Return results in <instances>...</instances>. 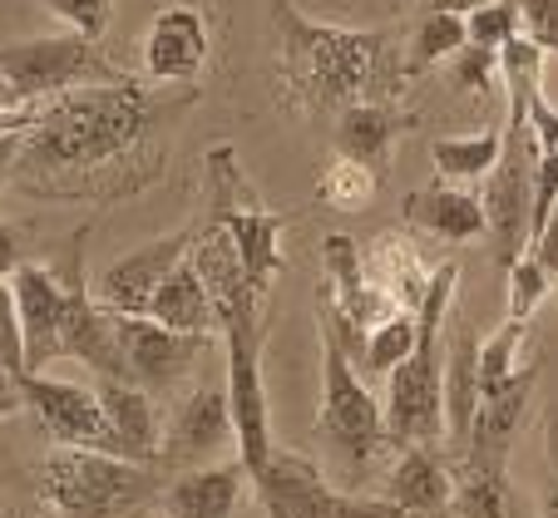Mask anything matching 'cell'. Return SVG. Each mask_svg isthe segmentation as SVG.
I'll use <instances>...</instances> for the list:
<instances>
[{
    "mask_svg": "<svg viewBox=\"0 0 558 518\" xmlns=\"http://www.w3.org/2000/svg\"><path fill=\"white\" fill-rule=\"evenodd\" d=\"M193 104V89L183 99H163V89H144L138 79L70 89L60 99H45L35 109V124L25 128L15 173L21 188L45 198H124L158 178L163 148L158 128L173 124Z\"/></svg>",
    "mask_w": 558,
    "mask_h": 518,
    "instance_id": "6da1fadb",
    "label": "cell"
},
{
    "mask_svg": "<svg viewBox=\"0 0 558 518\" xmlns=\"http://www.w3.org/2000/svg\"><path fill=\"white\" fill-rule=\"evenodd\" d=\"M277 30V74L296 114L316 119L331 109L361 104L386 74L390 30H347V25L312 21L292 0H267Z\"/></svg>",
    "mask_w": 558,
    "mask_h": 518,
    "instance_id": "7a4b0ae2",
    "label": "cell"
},
{
    "mask_svg": "<svg viewBox=\"0 0 558 518\" xmlns=\"http://www.w3.org/2000/svg\"><path fill=\"white\" fill-rule=\"evenodd\" d=\"M454 282H460V267L454 262H440L430 272V286H425L421 307H415V350L386 375V405H380V415H386V444L415 449V444H435L445 434L440 331H445V317H450Z\"/></svg>",
    "mask_w": 558,
    "mask_h": 518,
    "instance_id": "3957f363",
    "label": "cell"
},
{
    "mask_svg": "<svg viewBox=\"0 0 558 518\" xmlns=\"http://www.w3.org/2000/svg\"><path fill=\"white\" fill-rule=\"evenodd\" d=\"M40 494L60 518H134L158 498V469L54 444L40 465Z\"/></svg>",
    "mask_w": 558,
    "mask_h": 518,
    "instance_id": "277c9868",
    "label": "cell"
},
{
    "mask_svg": "<svg viewBox=\"0 0 558 518\" xmlns=\"http://www.w3.org/2000/svg\"><path fill=\"white\" fill-rule=\"evenodd\" d=\"M316 440L327 444L347 474H361L371 459L386 449V415L380 400L366 391L347 350L322 331V415H316Z\"/></svg>",
    "mask_w": 558,
    "mask_h": 518,
    "instance_id": "5b68a950",
    "label": "cell"
},
{
    "mask_svg": "<svg viewBox=\"0 0 558 518\" xmlns=\"http://www.w3.org/2000/svg\"><path fill=\"white\" fill-rule=\"evenodd\" d=\"M499 134H505V144H499V163L485 178L480 208H485V233L489 247H495V262L509 272L529 252V208H534V163H538V138L514 95H509V124Z\"/></svg>",
    "mask_w": 558,
    "mask_h": 518,
    "instance_id": "8992f818",
    "label": "cell"
},
{
    "mask_svg": "<svg viewBox=\"0 0 558 518\" xmlns=\"http://www.w3.org/2000/svg\"><path fill=\"white\" fill-rule=\"evenodd\" d=\"M0 74H5L15 104H45V99H60V95H70V89L114 85L119 79V74L99 60L95 40L70 35V30L0 45Z\"/></svg>",
    "mask_w": 558,
    "mask_h": 518,
    "instance_id": "52a82bcc",
    "label": "cell"
},
{
    "mask_svg": "<svg viewBox=\"0 0 558 518\" xmlns=\"http://www.w3.org/2000/svg\"><path fill=\"white\" fill-rule=\"evenodd\" d=\"M253 494L267 508V518H401L386 498L341 494L312 459L272 449L267 465L253 474Z\"/></svg>",
    "mask_w": 558,
    "mask_h": 518,
    "instance_id": "ba28073f",
    "label": "cell"
},
{
    "mask_svg": "<svg viewBox=\"0 0 558 518\" xmlns=\"http://www.w3.org/2000/svg\"><path fill=\"white\" fill-rule=\"evenodd\" d=\"M114 341L124 356V381L138 385L144 395H169L173 385L193 375L213 336H183V331L158 326L148 317H114Z\"/></svg>",
    "mask_w": 558,
    "mask_h": 518,
    "instance_id": "9c48e42d",
    "label": "cell"
},
{
    "mask_svg": "<svg viewBox=\"0 0 558 518\" xmlns=\"http://www.w3.org/2000/svg\"><path fill=\"white\" fill-rule=\"evenodd\" d=\"M144 74L154 79V85H198L203 64H208V21H203L198 5H189V0H173V5H163V11L148 21L144 30Z\"/></svg>",
    "mask_w": 558,
    "mask_h": 518,
    "instance_id": "30bf717a",
    "label": "cell"
},
{
    "mask_svg": "<svg viewBox=\"0 0 558 518\" xmlns=\"http://www.w3.org/2000/svg\"><path fill=\"white\" fill-rule=\"evenodd\" d=\"M25 410L40 415L45 434L54 444H74V449H105V415H99V395L80 381H54L45 370H25L15 375Z\"/></svg>",
    "mask_w": 558,
    "mask_h": 518,
    "instance_id": "8fae6325",
    "label": "cell"
},
{
    "mask_svg": "<svg viewBox=\"0 0 558 518\" xmlns=\"http://www.w3.org/2000/svg\"><path fill=\"white\" fill-rule=\"evenodd\" d=\"M232 444V410H228V391L222 385H198L189 400L173 410L169 430L158 440V459L154 469H203V459L222 455Z\"/></svg>",
    "mask_w": 558,
    "mask_h": 518,
    "instance_id": "7c38bea8",
    "label": "cell"
},
{
    "mask_svg": "<svg viewBox=\"0 0 558 518\" xmlns=\"http://www.w3.org/2000/svg\"><path fill=\"white\" fill-rule=\"evenodd\" d=\"M534 385H538V360H529L524 370H514L505 385L480 395L474 405V420L464 430V440L454 444L460 459H474V465H505L514 455V434L529 415V400H534Z\"/></svg>",
    "mask_w": 558,
    "mask_h": 518,
    "instance_id": "4fadbf2b",
    "label": "cell"
},
{
    "mask_svg": "<svg viewBox=\"0 0 558 518\" xmlns=\"http://www.w3.org/2000/svg\"><path fill=\"white\" fill-rule=\"evenodd\" d=\"M189 243H193V227H183V233H169V237H158V243H144V247H134L129 257L109 262L105 276L95 282V301L105 311H114V317H144L148 296L158 292V282H163L183 257H189Z\"/></svg>",
    "mask_w": 558,
    "mask_h": 518,
    "instance_id": "5bb4252c",
    "label": "cell"
},
{
    "mask_svg": "<svg viewBox=\"0 0 558 518\" xmlns=\"http://www.w3.org/2000/svg\"><path fill=\"white\" fill-rule=\"evenodd\" d=\"M15 292V317H21V341H25V370H45L60 360V317L70 286L40 262H21L11 276Z\"/></svg>",
    "mask_w": 558,
    "mask_h": 518,
    "instance_id": "9a60e30c",
    "label": "cell"
},
{
    "mask_svg": "<svg viewBox=\"0 0 558 518\" xmlns=\"http://www.w3.org/2000/svg\"><path fill=\"white\" fill-rule=\"evenodd\" d=\"M322 267H327V292H322V296H327L331 311H337L347 326H356L361 336H366L371 326H380L386 317L405 311V307H396L380 286H371L356 243H351L347 233H331L327 243H322Z\"/></svg>",
    "mask_w": 558,
    "mask_h": 518,
    "instance_id": "2e32d148",
    "label": "cell"
},
{
    "mask_svg": "<svg viewBox=\"0 0 558 518\" xmlns=\"http://www.w3.org/2000/svg\"><path fill=\"white\" fill-rule=\"evenodd\" d=\"M95 395H99V415H105V455L154 469L158 459L154 395H144L129 381H99Z\"/></svg>",
    "mask_w": 558,
    "mask_h": 518,
    "instance_id": "e0dca14e",
    "label": "cell"
},
{
    "mask_svg": "<svg viewBox=\"0 0 558 518\" xmlns=\"http://www.w3.org/2000/svg\"><path fill=\"white\" fill-rule=\"evenodd\" d=\"M60 356L99 370V381H124V356H119V341H114V317L95 301V292H85V282L70 286V296H64Z\"/></svg>",
    "mask_w": 558,
    "mask_h": 518,
    "instance_id": "ac0fdd59",
    "label": "cell"
},
{
    "mask_svg": "<svg viewBox=\"0 0 558 518\" xmlns=\"http://www.w3.org/2000/svg\"><path fill=\"white\" fill-rule=\"evenodd\" d=\"M247 489H253V474H247L243 459H232V465H208L179 474L158 494V504H163L169 518H232L243 508Z\"/></svg>",
    "mask_w": 558,
    "mask_h": 518,
    "instance_id": "d6986e66",
    "label": "cell"
},
{
    "mask_svg": "<svg viewBox=\"0 0 558 518\" xmlns=\"http://www.w3.org/2000/svg\"><path fill=\"white\" fill-rule=\"evenodd\" d=\"M450 494H454L450 459L435 455L430 444L405 449L401 465L390 469V484H386V504L401 518H440L445 508H450Z\"/></svg>",
    "mask_w": 558,
    "mask_h": 518,
    "instance_id": "ffe728a7",
    "label": "cell"
},
{
    "mask_svg": "<svg viewBox=\"0 0 558 518\" xmlns=\"http://www.w3.org/2000/svg\"><path fill=\"white\" fill-rule=\"evenodd\" d=\"M405 222L440 243H470L485 233V208H480V193L460 188V183H430L405 198Z\"/></svg>",
    "mask_w": 558,
    "mask_h": 518,
    "instance_id": "44dd1931",
    "label": "cell"
},
{
    "mask_svg": "<svg viewBox=\"0 0 558 518\" xmlns=\"http://www.w3.org/2000/svg\"><path fill=\"white\" fill-rule=\"evenodd\" d=\"M405 119L396 114L380 99H361V104H347L337 114V153L351 163H366L371 173H386L390 148L401 138Z\"/></svg>",
    "mask_w": 558,
    "mask_h": 518,
    "instance_id": "7402d4cb",
    "label": "cell"
},
{
    "mask_svg": "<svg viewBox=\"0 0 558 518\" xmlns=\"http://www.w3.org/2000/svg\"><path fill=\"white\" fill-rule=\"evenodd\" d=\"M440 375H445V440L454 449L474 420V405H480V336H474L470 321H460L450 331Z\"/></svg>",
    "mask_w": 558,
    "mask_h": 518,
    "instance_id": "603a6c76",
    "label": "cell"
},
{
    "mask_svg": "<svg viewBox=\"0 0 558 518\" xmlns=\"http://www.w3.org/2000/svg\"><path fill=\"white\" fill-rule=\"evenodd\" d=\"M144 317L158 321V326H169V331H183V336H213V331H218L208 286H203V276L193 272L189 257H183V262L158 282V292L148 296Z\"/></svg>",
    "mask_w": 558,
    "mask_h": 518,
    "instance_id": "cb8c5ba5",
    "label": "cell"
},
{
    "mask_svg": "<svg viewBox=\"0 0 558 518\" xmlns=\"http://www.w3.org/2000/svg\"><path fill=\"white\" fill-rule=\"evenodd\" d=\"M361 267H366L371 286H380V292L405 311L421 307L425 286H430V267L421 262V252H415L401 233H380L376 243H371V252L361 257Z\"/></svg>",
    "mask_w": 558,
    "mask_h": 518,
    "instance_id": "d4e9b609",
    "label": "cell"
},
{
    "mask_svg": "<svg viewBox=\"0 0 558 518\" xmlns=\"http://www.w3.org/2000/svg\"><path fill=\"white\" fill-rule=\"evenodd\" d=\"M499 144H505V134H499V128L435 138V148H430L435 173H440L445 183H480V178H489V169L499 163Z\"/></svg>",
    "mask_w": 558,
    "mask_h": 518,
    "instance_id": "484cf974",
    "label": "cell"
},
{
    "mask_svg": "<svg viewBox=\"0 0 558 518\" xmlns=\"http://www.w3.org/2000/svg\"><path fill=\"white\" fill-rule=\"evenodd\" d=\"M460 50H464V21L460 15L425 11V21L415 25V35H411V54H405L401 74L405 79H415V74H425L430 64L450 60V54H460Z\"/></svg>",
    "mask_w": 558,
    "mask_h": 518,
    "instance_id": "4316f807",
    "label": "cell"
},
{
    "mask_svg": "<svg viewBox=\"0 0 558 518\" xmlns=\"http://www.w3.org/2000/svg\"><path fill=\"white\" fill-rule=\"evenodd\" d=\"M524 346H529V321H505L495 336H480V395L505 385L514 370H524Z\"/></svg>",
    "mask_w": 558,
    "mask_h": 518,
    "instance_id": "83f0119b",
    "label": "cell"
},
{
    "mask_svg": "<svg viewBox=\"0 0 558 518\" xmlns=\"http://www.w3.org/2000/svg\"><path fill=\"white\" fill-rule=\"evenodd\" d=\"M411 350H415V311H396V317H386L380 326L366 331L361 366H366L371 375H390Z\"/></svg>",
    "mask_w": 558,
    "mask_h": 518,
    "instance_id": "f1b7e54d",
    "label": "cell"
},
{
    "mask_svg": "<svg viewBox=\"0 0 558 518\" xmlns=\"http://www.w3.org/2000/svg\"><path fill=\"white\" fill-rule=\"evenodd\" d=\"M376 188H380V173H371L366 163H351V159L337 153L331 169L322 173V183H316V198L331 202V208H341V212H356L376 198Z\"/></svg>",
    "mask_w": 558,
    "mask_h": 518,
    "instance_id": "f546056e",
    "label": "cell"
},
{
    "mask_svg": "<svg viewBox=\"0 0 558 518\" xmlns=\"http://www.w3.org/2000/svg\"><path fill=\"white\" fill-rule=\"evenodd\" d=\"M514 35H519L514 0H489V5L464 15V45H474V50H505Z\"/></svg>",
    "mask_w": 558,
    "mask_h": 518,
    "instance_id": "4dcf8cb0",
    "label": "cell"
},
{
    "mask_svg": "<svg viewBox=\"0 0 558 518\" xmlns=\"http://www.w3.org/2000/svg\"><path fill=\"white\" fill-rule=\"evenodd\" d=\"M548 286H554V276H548L529 252L519 257V262L509 267V321H529V317H534V307L548 296Z\"/></svg>",
    "mask_w": 558,
    "mask_h": 518,
    "instance_id": "1f68e13d",
    "label": "cell"
},
{
    "mask_svg": "<svg viewBox=\"0 0 558 518\" xmlns=\"http://www.w3.org/2000/svg\"><path fill=\"white\" fill-rule=\"evenodd\" d=\"M54 21H64L70 35H85V40H99L109 30V15H114V0H40Z\"/></svg>",
    "mask_w": 558,
    "mask_h": 518,
    "instance_id": "d6a6232c",
    "label": "cell"
},
{
    "mask_svg": "<svg viewBox=\"0 0 558 518\" xmlns=\"http://www.w3.org/2000/svg\"><path fill=\"white\" fill-rule=\"evenodd\" d=\"M0 375H25V341L21 317H15V292L11 282H0Z\"/></svg>",
    "mask_w": 558,
    "mask_h": 518,
    "instance_id": "836d02e7",
    "label": "cell"
},
{
    "mask_svg": "<svg viewBox=\"0 0 558 518\" xmlns=\"http://www.w3.org/2000/svg\"><path fill=\"white\" fill-rule=\"evenodd\" d=\"M519 5V35L524 40H534L538 50L558 54V0H514Z\"/></svg>",
    "mask_w": 558,
    "mask_h": 518,
    "instance_id": "e575fe53",
    "label": "cell"
},
{
    "mask_svg": "<svg viewBox=\"0 0 558 518\" xmlns=\"http://www.w3.org/2000/svg\"><path fill=\"white\" fill-rule=\"evenodd\" d=\"M454 79L489 99L499 89V50H474V45H464V50L454 54Z\"/></svg>",
    "mask_w": 558,
    "mask_h": 518,
    "instance_id": "d590c367",
    "label": "cell"
},
{
    "mask_svg": "<svg viewBox=\"0 0 558 518\" xmlns=\"http://www.w3.org/2000/svg\"><path fill=\"white\" fill-rule=\"evenodd\" d=\"M554 202H558V148H554V153H538V163H534V208H529V243H534L538 227L548 222Z\"/></svg>",
    "mask_w": 558,
    "mask_h": 518,
    "instance_id": "8d00e7d4",
    "label": "cell"
},
{
    "mask_svg": "<svg viewBox=\"0 0 558 518\" xmlns=\"http://www.w3.org/2000/svg\"><path fill=\"white\" fill-rule=\"evenodd\" d=\"M544 459L548 474L544 489H538V518H558V410L544 415Z\"/></svg>",
    "mask_w": 558,
    "mask_h": 518,
    "instance_id": "74e56055",
    "label": "cell"
},
{
    "mask_svg": "<svg viewBox=\"0 0 558 518\" xmlns=\"http://www.w3.org/2000/svg\"><path fill=\"white\" fill-rule=\"evenodd\" d=\"M21 262H25V257H21V237H15L11 227L0 222V282H11Z\"/></svg>",
    "mask_w": 558,
    "mask_h": 518,
    "instance_id": "f35d334b",
    "label": "cell"
},
{
    "mask_svg": "<svg viewBox=\"0 0 558 518\" xmlns=\"http://www.w3.org/2000/svg\"><path fill=\"white\" fill-rule=\"evenodd\" d=\"M21 144H25V128H15V134H0V183L15 173V159H21Z\"/></svg>",
    "mask_w": 558,
    "mask_h": 518,
    "instance_id": "ab89813d",
    "label": "cell"
},
{
    "mask_svg": "<svg viewBox=\"0 0 558 518\" xmlns=\"http://www.w3.org/2000/svg\"><path fill=\"white\" fill-rule=\"evenodd\" d=\"M480 5H489V0H425V11H435V15H470V11H480Z\"/></svg>",
    "mask_w": 558,
    "mask_h": 518,
    "instance_id": "60d3db41",
    "label": "cell"
},
{
    "mask_svg": "<svg viewBox=\"0 0 558 518\" xmlns=\"http://www.w3.org/2000/svg\"><path fill=\"white\" fill-rule=\"evenodd\" d=\"M15 410H25V405H21V391H15L11 375H0V420H11Z\"/></svg>",
    "mask_w": 558,
    "mask_h": 518,
    "instance_id": "b9f144b4",
    "label": "cell"
},
{
    "mask_svg": "<svg viewBox=\"0 0 558 518\" xmlns=\"http://www.w3.org/2000/svg\"><path fill=\"white\" fill-rule=\"evenodd\" d=\"M11 109H21V104H15L11 85H5V74H0V114H11Z\"/></svg>",
    "mask_w": 558,
    "mask_h": 518,
    "instance_id": "7bdbcfd3",
    "label": "cell"
},
{
    "mask_svg": "<svg viewBox=\"0 0 558 518\" xmlns=\"http://www.w3.org/2000/svg\"><path fill=\"white\" fill-rule=\"evenodd\" d=\"M21 518H60V514H21Z\"/></svg>",
    "mask_w": 558,
    "mask_h": 518,
    "instance_id": "ee69618b",
    "label": "cell"
}]
</instances>
